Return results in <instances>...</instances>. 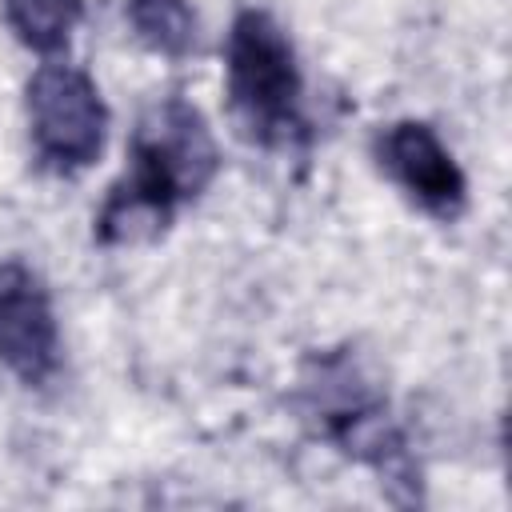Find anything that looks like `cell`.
Segmentation results:
<instances>
[{
    "instance_id": "1",
    "label": "cell",
    "mask_w": 512,
    "mask_h": 512,
    "mask_svg": "<svg viewBox=\"0 0 512 512\" xmlns=\"http://www.w3.org/2000/svg\"><path fill=\"white\" fill-rule=\"evenodd\" d=\"M216 168V148L208 140L204 120L188 104L156 108L132 148L128 176L112 188V200L100 216L104 240H140L156 232L172 208V200L192 196Z\"/></svg>"
},
{
    "instance_id": "4",
    "label": "cell",
    "mask_w": 512,
    "mask_h": 512,
    "mask_svg": "<svg viewBox=\"0 0 512 512\" xmlns=\"http://www.w3.org/2000/svg\"><path fill=\"white\" fill-rule=\"evenodd\" d=\"M0 360L24 380H44L56 364V320L40 280L20 268H0Z\"/></svg>"
},
{
    "instance_id": "6",
    "label": "cell",
    "mask_w": 512,
    "mask_h": 512,
    "mask_svg": "<svg viewBox=\"0 0 512 512\" xmlns=\"http://www.w3.org/2000/svg\"><path fill=\"white\" fill-rule=\"evenodd\" d=\"M0 4L12 32L40 52L60 48L80 16V0H0Z\"/></svg>"
},
{
    "instance_id": "2",
    "label": "cell",
    "mask_w": 512,
    "mask_h": 512,
    "mask_svg": "<svg viewBox=\"0 0 512 512\" xmlns=\"http://www.w3.org/2000/svg\"><path fill=\"white\" fill-rule=\"evenodd\" d=\"M228 92L244 124L276 136L296 116L300 76L284 32L264 12H244L228 36Z\"/></svg>"
},
{
    "instance_id": "7",
    "label": "cell",
    "mask_w": 512,
    "mask_h": 512,
    "mask_svg": "<svg viewBox=\"0 0 512 512\" xmlns=\"http://www.w3.org/2000/svg\"><path fill=\"white\" fill-rule=\"evenodd\" d=\"M128 16H132L136 32L160 52H184L192 44L196 20L184 0H132Z\"/></svg>"
},
{
    "instance_id": "3",
    "label": "cell",
    "mask_w": 512,
    "mask_h": 512,
    "mask_svg": "<svg viewBox=\"0 0 512 512\" xmlns=\"http://www.w3.org/2000/svg\"><path fill=\"white\" fill-rule=\"evenodd\" d=\"M28 116L32 140L48 160L64 168L96 160L104 144V104L84 72L68 64L40 68L28 84Z\"/></svg>"
},
{
    "instance_id": "5",
    "label": "cell",
    "mask_w": 512,
    "mask_h": 512,
    "mask_svg": "<svg viewBox=\"0 0 512 512\" xmlns=\"http://www.w3.org/2000/svg\"><path fill=\"white\" fill-rule=\"evenodd\" d=\"M380 164L432 212H452L464 196V176L444 144L424 124H396L380 136Z\"/></svg>"
}]
</instances>
